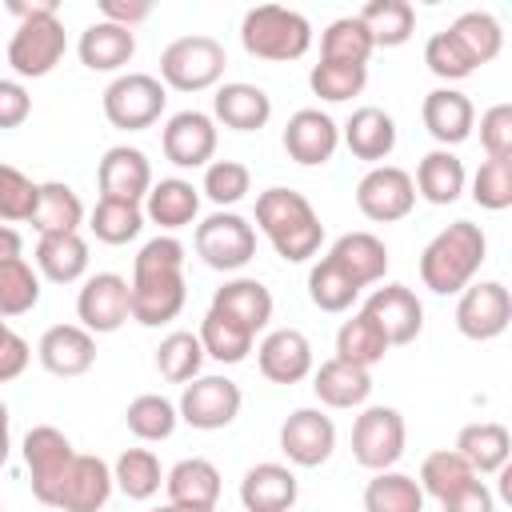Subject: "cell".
Returning <instances> with one entry per match:
<instances>
[{"mask_svg":"<svg viewBox=\"0 0 512 512\" xmlns=\"http://www.w3.org/2000/svg\"><path fill=\"white\" fill-rule=\"evenodd\" d=\"M188 300L184 284V244L176 236L148 240L132 260V284H128V316L144 328H160L180 316Z\"/></svg>","mask_w":512,"mask_h":512,"instance_id":"1","label":"cell"},{"mask_svg":"<svg viewBox=\"0 0 512 512\" xmlns=\"http://www.w3.org/2000/svg\"><path fill=\"white\" fill-rule=\"evenodd\" d=\"M256 224L272 240L276 256H284L288 264H300V260L316 256L320 244H324V224H320L316 208L308 204L304 192H292V188L260 192L256 196Z\"/></svg>","mask_w":512,"mask_h":512,"instance_id":"2","label":"cell"},{"mask_svg":"<svg viewBox=\"0 0 512 512\" xmlns=\"http://www.w3.org/2000/svg\"><path fill=\"white\" fill-rule=\"evenodd\" d=\"M484 252H488V240H484V228L480 224H472V220L448 224L444 232H436L428 240V248L420 256V280H424V288H432L436 296L464 292L472 284V276L480 272Z\"/></svg>","mask_w":512,"mask_h":512,"instance_id":"3","label":"cell"},{"mask_svg":"<svg viewBox=\"0 0 512 512\" xmlns=\"http://www.w3.org/2000/svg\"><path fill=\"white\" fill-rule=\"evenodd\" d=\"M240 44L256 60H276V64L300 60L308 52V44H312V24L292 8L256 4L240 20Z\"/></svg>","mask_w":512,"mask_h":512,"instance_id":"4","label":"cell"},{"mask_svg":"<svg viewBox=\"0 0 512 512\" xmlns=\"http://www.w3.org/2000/svg\"><path fill=\"white\" fill-rule=\"evenodd\" d=\"M224 44L216 36H180L160 52V84L176 92H204L224 76Z\"/></svg>","mask_w":512,"mask_h":512,"instance_id":"5","label":"cell"},{"mask_svg":"<svg viewBox=\"0 0 512 512\" xmlns=\"http://www.w3.org/2000/svg\"><path fill=\"white\" fill-rule=\"evenodd\" d=\"M68 52V36H64V24L56 12L48 16H32V20H20L12 40H8V64L16 76H48Z\"/></svg>","mask_w":512,"mask_h":512,"instance_id":"6","label":"cell"},{"mask_svg":"<svg viewBox=\"0 0 512 512\" xmlns=\"http://www.w3.org/2000/svg\"><path fill=\"white\" fill-rule=\"evenodd\" d=\"M164 84L148 72H124L116 76L108 88H104V116L112 128H124V132H140V128H152L164 112Z\"/></svg>","mask_w":512,"mask_h":512,"instance_id":"7","label":"cell"},{"mask_svg":"<svg viewBox=\"0 0 512 512\" xmlns=\"http://www.w3.org/2000/svg\"><path fill=\"white\" fill-rule=\"evenodd\" d=\"M196 256L216 272H236L256 256V228L236 212H212L196 224Z\"/></svg>","mask_w":512,"mask_h":512,"instance_id":"8","label":"cell"},{"mask_svg":"<svg viewBox=\"0 0 512 512\" xmlns=\"http://www.w3.org/2000/svg\"><path fill=\"white\" fill-rule=\"evenodd\" d=\"M352 456L368 472H388L404 456V416L388 404H372L352 424Z\"/></svg>","mask_w":512,"mask_h":512,"instance_id":"9","label":"cell"},{"mask_svg":"<svg viewBox=\"0 0 512 512\" xmlns=\"http://www.w3.org/2000/svg\"><path fill=\"white\" fill-rule=\"evenodd\" d=\"M72 460H76V448L60 428L36 424L24 436V464H28V476H32L28 484H32V496L40 504H48V508L56 504V492H60Z\"/></svg>","mask_w":512,"mask_h":512,"instance_id":"10","label":"cell"},{"mask_svg":"<svg viewBox=\"0 0 512 512\" xmlns=\"http://www.w3.org/2000/svg\"><path fill=\"white\" fill-rule=\"evenodd\" d=\"M240 384L228 380V376H196L192 384H184L180 392V420L200 428V432H216V428H228L236 416H240Z\"/></svg>","mask_w":512,"mask_h":512,"instance_id":"11","label":"cell"},{"mask_svg":"<svg viewBox=\"0 0 512 512\" xmlns=\"http://www.w3.org/2000/svg\"><path fill=\"white\" fill-rule=\"evenodd\" d=\"M416 204V188H412V176L396 164H376L360 184H356V208L376 220V224H392V220H404Z\"/></svg>","mask_w":512,"mask_h":512,"instance_id":"12","label":"cell"},{"mask_svg":"<svg viewBox=\"0 0 512 512\" xmlns=\"http://www.w3.org/2000/svg\"><path fill=\"white\" fill-rule=\"evenodd\" d=\"M508 324H512V296L500 280H480L460 292L456 328L468 340H496Z\"/></svg>","mask_w":512,"mask_h":512,"instance_id":"13","label":"cell"},{"mask_svg":"<svg viewBox=\"0 0 512 512\" xmlns=\"http://www.w3.org/2000/svg\"><path fill=\"white\" fill-rule=\"evenodd\" d=\"M336 448V424L320 408H296L280 424V452L296 468H320Z\"/></svg>","mask_w":512,"mask_h":512,"instance_id":"14","label":"cell"},{"mask_svg":"<svg viewBox=\"0 0 512 512\" xmlns=\"http://www.w3.org/2000/svg\"><path fill=\"white\" fill-rule=\"evenodd\" d=\"M76 316H80V328H88L92 336L116 332L128 320V280L116 272L88 276L76 296Z\"/></svg>","mask_w":512,"mask_h":512,"instance_id":"15","label":"cell"},{"mask_svg":"<svg viewBox=\"0 0 512 512\" xmlns=\"http://www.w3.org/2000/svg\"><path fill=\"white\" fill-rule=\"evenodd\" d=\"M336 144H340V128H336V120H332L328 112H320V108H300V112H292L288 124H284V152H288L296 164H304V168L328 164L332 152H336Z\"/></svg>","mask_w":512,"mask_h":512,"instance_id":"16","label":"cell"},{"mask_svg":"<svg viewBox=\"0 0 512 512\" xmlns=\"http://www.w3.org/2000/svg\"><path fill=\"white\" fill-rule=\"evenodd\" d=\"M360 312H368V316L380 324V332H384L388 344H412V340L420 336V328H424V308H420L416 292L404 288V284H384V288H376V292L364 300Z\"/></svg>","mask_w":512,"mask_h":512,"instance_id":"17","label":"cell"},{"mask_svg":"<svg viewBox=\"0 0 512 512\" xmlns=\"http://www.w3.org/2000/svg\"><path fill=\"white\" fill-rule=\"evenodd\" d=\"M160 148H164L168 164H176V168H200V164H208L212 152H216V124H212V116H204L196 108L176 112L164 124Z\"/></svg>","mask_w":512,"mask_h":512,"instance_id":"18","label":"cell"},{"mask_svg":"<svg viewBox=\"0 0 512 512\" xmlns=\"http://www.w3.org/2000/svg\"><path fill=\"white\" fill-rule=\"evenodd\" d=\"M96 184H100V196L104 200H128V204H140L152 188V164L140 148H128V144H116L104 152L100 168H96Z\"/></svg>","mask_w":512,"mask_h":512,"instance_id":"19","label":"cell"},{"mask_svg":"<svg viewBox=\"0 0 512 512\" xmlns=\"http://www.w3.org/2000/svg\"><path fill=\"white\" fill-rule=\"evenodd\" d=\"M256 364L272 384H300L312 372V344L300 328H276L260 340Z\"/></svg>","mask_w":512,"mask_h":512,"instance_id":"20","label":"cell"},{"mask_svg":"<svg viewBox=\"0 0 512 512\" xmlns=\"http://www.w3.org/2000/svg\"><path fill=\"white\" fill-rule=\"evenodd\" d=\"M36 356L52 376H84L96 364V336L80 324H52L40 336Z\"/></svg>","mask_w":512,"mask_h":512,"instance_id":"21","label":"cell"},{"mask_svg":"<svg viewBox=\"0 0 512 512\" xmlns=\"http://www.w3.org/2000/svg\"><path fill=\"white\" fill-rule=\"evenodd\" d=\"M108 496H112V468L100 456H80L76 452L52 508H60V512H100L108 504Z\"/></svg>","mask_w":512,"mask_h":512,"instance_id":"22","label":"cell"},{"mask_svg":"<svg viewBox=\"0 0 512 512\" xmlns=\"http://www.w3.org/2000/svg\"><path fill=\"white\" fill-rule=\"evenodd\" d=\"M420 120H424V128H428L432 140H440L444 148H452V144H464L472 136L476 108L456 88H432L424 96V104H420Z\"/></svg>","mask_w":512,"mask_h":512,"instance_id":"23","label":"cell"},{"mask_svg":"<svg viewBox=\"0 0 512 512\" xmlns=\"http://www.w3.org/2000/svg\"><path fill=\"white\" fill-rule=\"evenodd\" d=\"M300 496V484L292 476V468L284 464H252L240 480V504L248 512H292Z\"/></svg>","mask_w":512,"mask_h":512,"instance_id":"24","label":"cell"},{"mask_svg":"<svg viewBox=\"0 0 512 512\" xmlns=\"http://www.w3.org/2000/svg\"><path fill=\"white\" fill-rule=\"evenodd\" d=\"M212 312L228 316L232 324H240L244 332L256 336V332L272 320V292H268L260 280L236 276V280H228L224 288H216V296H212Z\"/></svg>","mask_w":512,"mask_h":512,"instance_id":"25","label":"cell"},{"mask_svg":"<svg viewBox=\"0 0 512 512\" xmlns=\"http://www.w3.org/2000/svg\"><path fill=\"white\" fill-rule=\"evenodd\" d=\"M164 488H168V504L216 512V500H220V468L212 460H204V456L180 460L164 476Z\"/></svg>","mask_w":512,"mask_h":512,"instance_id":"26","label":"cell"},{"mask_svg":"<svg viewBox=\"0 0 512 512\" xmlns=\"http://www.w3.org/2000/svg\"><path fill=\"white\" fill-rule=\"evenodd\" d=\"M80 64L92 68V72H116L124 68L132 56H136V32L132 28H120V24H108V20H96L80 32Z\"/></svg>","mask_w":512,"mask_h":512,"instance_id":"27","label":"cell"},{"mask_svg":"<svg viewBox=\"0 0 512 512\" xmlns=\"http://www.w3.org/2000/svg\"><path fill=\"white\" fill-rule=\"evenodd\" d=\"M344 144H348V152L356 156V160H388V152L396 148V120L384 112V108H376V104H364V108H356L352 116H348V124H344Z\"/></svg>","mask_w":512,"mask_h":512,"instance_id":"28","label":"cell"},{"mask_svg":"<svg viewBox=\"0 0 512 512\" xmlns=\"http://www.w3.org/2000/svg\"><path fill=\"white\" fill-rule=\"evenodd\" d=\"M212 108H216V120H220L224 128L256 132V128H264L268 116H272V96H268L264 88H256V84L236 80V84H224V88L212 96Z\"/></svg>","mask_w":512,"mask_h":512,"instance_id":"29","label":"cell"},{"mask_svg":"<svg viewBox=\"0 0 512 512\" xmlns=\"http://www.w3.org/2000/svg\"><path fill=\"white\" fill-rule=\"evenodd\" d=\"M456 452L468 460V468L476 476L484 472H500L508 468V452H512V436L504 424L496 420H480V424H464L456 436Z\"/></svg>","mask_w":512,"mask_h":512,"instance_id":"30","label":"cell"},{"mask_svg":"<svg viewBox=\"0 0 512 512\" xmlns=\"http://www.w3.org/2000/svg\"><path fill=\"white\" fill-rule=\"evenodd\" d=\"M312 388H316L320 404H328V408H356V404L368 400L372 376H368V368H356V364L332 356V360H324V364L316 368Z\"/></svg>","mask_w":512,"mask_h":512,"instance_id":"31","label":"cell"},{"mask_svg":"<svg viewBox=\"0 0 512 512\" xmlns=\"http://www.w3.org/2000/svg\"><path fill=\"white\" fill-rule=\"evenodd\" d=\"M328 256H332L360 288L384 280V272H388V248H384V240L372 236V232H344V236L332 244Z\"/></svg>","mask_w":512,"mask_h":512,"instance_id":"32","label":"cell"},{"mask_svg":"<svg viewBox=\"0 0 512 512\" xmlns=\"http://www.w3.org/2000/svg\"><path fill=\"white\" fill-rule=\"evenodd\" d=\"M144 200H148V204H144V216H148L152 224L168 228V232L192 224L196 212H200V192L192 188V180H180V176H168V180L152 184Z\"/></svg>","mask_w":512,"mask_h":512,"instance_id":"33","label":"cell"},{"mask_svg":"<svg viewBox=\"0 0 512 512\" xmlns=\"http://www.w3.org/2000/svg\"><path fill=\"white\" fill-rule=\"evenodd\" d=\"M36 268L52 284H72L88 272V244L80 232H52L36 244Z\"/></svg>","mask_w":512,"mask_h":512,"instance_id":"34","label":"cell"},{"mask_svg":"<svg viewBox=\"0 0 512 512\" xmlns=\"http://www.w3.org/2000/svg\"><path fill=\"white\" fill-rule=\"evenodd\" d=\"M464 180H468V176H464L460 156H452L448 148H436V152H428V156L420 160L412 188H416V196H424L428 204H452V200H460Z\"/></svg>","mask_w":512,"mask_h":512,"instance_id":"35","label":"cell"},{"mask_svg":"<svg viewBox=\"0 0 512 512\" xmlns=\"http://www.w3.org/2000/svg\"><path fill=\"white\" fill-rule=\"evenodd\" d=\"M356 20L368 28L376 48H400L416 32V8L408 0H368Z\"/></svg>","mask_w":512,"mask_h":512,"instance_id":"36","label":"cell"},{"mask_svg":"<svg viewBox=\"0 0 512 512\" xmlns=\"http://www.w3.org/2000/svg\"><path fill=\"white\" fill-rule=\"evenodd\" d=\"M84 220V204L80 196L64 184V180H48L40 184V200H36V212H32V228L40 236H52V232H76Z\"/></svg>","mask_w":512,"mask_h":512,"instance_id":"37","label":"cell"},{"mask_svg":"<svg viewBox=\"0 0 512 512\" xmlns=\"http://www.w3.org/2000/svg\"><path fill=\"white\" fill-rule=\"evenodd\" d=\"M388 348H392V344L384 340L380 324H376L368 312H356V316L344 320L340 332H336V356L348 360V364H356V368H372V364H380Z\"/></svg>","mask_w":512,"mask_h":512,"instance_id":"38","label":"cell"},{"mask_svg":"<svg viewBox=\"0 0 512 512\" xmlns=\"http://www.w3.org/2000/svg\"><path fill=\"white\" fill-rule=\"evenodd\" d=\"M112 484L128 496V500H148L160 492L164 484V472H160V460L152 448H124L112 464Z\"/></svg>","mask_w":512,"mask_h":512,"instance_id":"39","label":"cell"},{"mask_svg":"<svg viewBox=\"0 0 512 512\" xmlns=\"http://www.w3.org/2000/svg\"><path fill=\"white\" fill-rule=\"evenodd\" d=\"M364 512H424V492L404 472H376L364 488Z\"/></svg>","mask_w":512,"mask_h":512,"instance_id":"40","label":"cell"},{"mask_svg":"<svg viewBox=\"0 0 512 512\" xmlns=\"http://www.w3.org/2000/svg\"><path fill=\"white\" fill-rule=\"evenodd\" d=\"M356 296H360V284L332 256H324L320 264H312V272H308V300L320 312H344V308H352Z\"/></svg>","mask_w":512,"mask_h":512,"instance_id":"41","label":"cell"},{"mask_svg":"<svg viewBox=\"0 0 512 512\" xmlns=\"http://www.w3.org/2000/svg\"><path fill=\"white\" fill-rule=\"evenodd\" d=\"M200 348H204V356H212V360H220V364H240L248 352H252V332H244L240 324H232L228 316H220V312H212L208 308V316L200 320Z\"/></svg>","mask_w":512,"mask_h":512,"instance_id":"42","label":"cell"},{"mask_svg":"<svg viewBox=\"0 0 512 512\" xmlns=\"http://www.w3.org/2000/svg\"><path fill=\"white\" fill-rule=\"evenodd\" d=\"M448 32L464 44V52L472 56L476 68L496 60L500 48H504V32H500V20L492 12H464V16H456V24Z\"/></svg>","mask_w":512,"mask_h":512,"instance_id":"43","label":"cell"},{"mask_svg":"<svg viewBox=\"0 0 512 512\" xmlns=\"http://www.w3.org/2000/svg\"><path fill=\"white\" fill-rule=\"evenodd\" d=\"M372 36L356 16H340L324 28L320 36V60H340V64H368L372 56Z\"/></svg>","mask_w":512,"mask_h":512,"instance_id":"44","label":"cell"},{"mask_svg":"<svg viewBox=\"0 0 512 512\" xmlns=\"http://www.w3.org/2000/svg\"><path fill=\"white\" fill-rule=\"evenodd\" d=\"M200 364H204V348H200V336L196 332H168L156 348V368L164 380L172 384H188L200 376Z\"/></svg>","mask_w":512,"mask_h":512,"instance_id":"45","label":"cell"},{"mask_svg":"<svg viewBox=\"0 0 512 512\" xmlns=\"http://www.w3.org/2000/svg\"><path fill=\"white\" fill-rule=\"evenodd\" d=\"M124 420H128V432H132L136 440H168V436L176 432L180 412H176L172 400H164V396H156V392H144V396H136V400L124 408Z\"/></svg>","mask_w":512,"mask_h":512,"instance_id":"46","label":"cell"},{"mask_svg":"<svg viewBox=\"0 0 512 512\" xmlns=\"http://www.w3.org/2000/svg\"><path fill=\"white\" fill-rule=\"evenodd\" d=\"M40 300V276L24 256L0 260V316H24Z\"/></svg>","mask_w":512,"mask_h":512,"instance_id":"47","label":"cell"},{"mask_svg":"<svg viewBox=\"0 0 512 512\" xmlns=\"http://www.w3.org/2000/svg\"><path fill=\"white\" fill-rule=\"evenodd\" d=\"M308 84H312V92H316L320 100L340 104V100H352V96H360V92H364V84H368V64L320 60V64H312Z\"/></svg>","mask_w":512,"mask_h":512,"instance_id":"48","label":"cell"},{"mask_svg":"<svg viewBox=\"0 0 512 512\" xmlns=\"http://www.w3.org/2000/svg\"><path fill=\"white\" fill-rule=\"evenodd\" d=\"M92 236L104 240V244H128L140 236L144 228V208L140 204H128V200H96L92 208Z\"/></svg>","mask_w":512,"mask_h":512,"instance_id":"49","label":"cell"},{"mask_svg":"<svg viewBox=\"0 0 512 512\" xmlns=\"http://www.w3.org/2000/svg\"><path fill=\"white\" fill-rule=\"evenodd\" d=\"M472 476H476V472L468 468V460H464L456 448H440V452H428V456H424L416 484H420V492L444 500L452 488H460V484L472 480Z\"/></svg>","mask_w":512,"mask_h":512,"instance_id":"50","label":"cell"},{"mask_svg":"<svg viewBox=\"0 0 512 512\" xmlns=\"http://www.w3.org/2000/svg\"><path fill=\"white\" fill-rule=\"evenodd\" d=\"M36 200H40V184H32L20 168L0 164V224L32 220Z\"/></svg>","mask_w":512,"mask_h":512,"instance_id":"51","label":"cell"},{"mask_svg":"<svg viewBox=\"0 0 512 512\" xmlns=\"http://www.w3.org/2000/svg\"><path fill=\"white\" fill-rule=\"evenodd\" d=\"M248 188H252V172H248L240 160H212V164L204 168V196H208L212 204H220V208L244 200Z\"/></svg>","mask_w":512,"mask_h":512,"instance_id":"52","label":"cell"},{"mask_svg":"<svg viewBox=\"0 0 512 512\" xmlns=\"http://www.w3.org/2000/svg\"><path fill=\"white\" fill-rule=\"evenodd\" d=\"M472 200L488 212H504L512 204V160H484L472 176Z\"/></svg>","mask_w":512,"mask_h":512,"instance_id":"53","label":"cell"},{"mask_svg":"<svg viewBox=\"0 0 512 512\" xmlns=\"http://www.w3.org/2000/svg\"><path fill=\"white\" fill-rule=\"evenodd\" d=\"M424 64L440 76V80H464V76H472L476 72V64H472V56L464 52V44L444 28V32H436L428 44H424Z\"/></svg>","mask_w":512,"mask_h":512,"instance_id":"54","label":"cell"},{"mask_svg":"<svg viewBox=\"0 0 512 512\" xmlns=\"http://www.w3.org/2000/svg\"><path fill=\"white\" fill-rule=\"evenodd\" d=\"M480 144L488 160H512V104H492L480 116Z\"/></svg>","mask_w":512,"mask_h":512,"instance_id":"55","label":"cell"},{"mask_svg":"<svg viewBox=\"0 0 512 512\" xmlns=\"http://www.w3.org/2000/svg\"><path fill=\"white\" fill-rule=\"evenodd\" d=\"M444 512H496V496L488 492V484L480 476L464 480L460 488H452L444 500H440Z\"/></svg>","mask_w":512,"mask_h":512,"instance_id":"56","label":"cell"},{"mask_svg":"<svg viewBox=\"0 0 512 512\" xmlns=\"http://www.w3.org/2000/svg\"><path fill=\"white\" fill-rule=\"evenodd\" d=\"M28 340L24 336H16L8 324H4V316H0V384L4 380H16L24 368H28Z\"/></svg>","mask_w":512,"mask_h":512,"instance_id":"57","label":"cell"},{"mask_svg":"<svg viewBox=\"0 0 512 512\" xmlns=\"http://www.w3.org/2000/svg\"><path fill=\"white\" fill-rule=\"evenodd\" d=\"M32 112V96L16 80H0V128H20Z\"/></svg>","mask_w":512,"mask_h":512,"instance_id":"58","label":"cell"},{"mask_svg":"<svg viewBox=\"0 0 512 512\" xmlns=\"http://www.w3.org/2000/svg\"><path fill=\"white\" fill-rule=\"evenodd\" d=\"M100 16H104L108 24L136 28L140 20L152 16V4H148V0H100Z\"/></svg>","mask_w":512,"mask_h":512,"instance_id":"59","label":"cell"},{"mask_svg":"<svg viewBox=\"0 0 512 512\" xmlns=\"http://www.w3.org/2000/svg\"><path fill=\"white\" fill-rule=\"evenodd\" d=\"M8 12H16L20 20H32V16H48V12H56V0H8Z\"/></svg>","mask_w":512,"mask_h":512,"instance_id":"60","label":"cell"},{"mask_svg":"<svg viewBox=\"0 0 512 512\" xmlns=\"http://www.w3.org/2000/svg\"><path fill=\"white\" fill-rule=\"evenodd\" d=\"M20 248H24L20 232H16L12 224H0V260H12V256H20Z\"/></svg>","mask_w":512,"mask_h":512,"instance_id":"61","label":"cell"},{"mask_svg":"<svg viewBox=\"0 0 512 512\" xmlns=\"http://www.w3.org/2000/svg\"><path fill=\"white\" fill-rule=\"evenodd\" d=\"M8 448H12V432H8V404L0 400V468L8 460Z\"/></svg>","mask_w":512,"mask_h":512,"instance_id":"62","label":"cell"},{"mask_svg":"<svg viewBox=\"0 0 512 512\" xmlns=\"http://www.w3.org/2000/svg\"><path fill=\"white\" fill-rule=\"evenodd\" d=\"M152 512H204V508H180V504H164V508H152Z\"/></svg>","mask_w":512,"mask_h":512,"instance_id":"63","label":"cell"},{"mask_svg":"<svg viewBox=\"0 0 512 512\" xmlns=\"http://www.w3.org/2000/svg\"><path fill=\"white\" fill-rule=\"evenodd\" d=\"M0 512H4V508H0Z\"/></svg>","mask_w":512,"mask_h":512,"instance_id":"64","label":"cell"}]
</instances>
